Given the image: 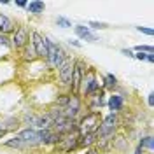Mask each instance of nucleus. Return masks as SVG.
I'll return each mask as SVG.
<instances>
[{"instance_id": "obj_1", "label": "nucleus", "mask_w": 154, "mask_h": 154, "mask_svg": "<svg viewBox=\"0 0 154 154\" xmlns=\"http://www.w3.org/2000/svg\"><path fill=\"white\" fill-rule=\"evenodd\" d=\"M46 46H48V56H46V61H48L49 68H58L63 60L67 58V53L63 51V48L56 44L54 40H51L49 37H46Z\"/></svg>"}, {"instance_id": "obj_2", "label": "nucleus", "mask_w": 154, "mask_h": 154, "mask_svg": "<svg viewBox=\"0 0 154 154\" xmlns=\"http://www.w3.org/2000/svg\"><path fill=\"white\" fill-rule=\"evenodd\" d=\"M100 123H102L100 112H88V114L82 116V119L77 123V133L88 135V133H93V131H98Z\"/></svg>"}, {"instance_id": "obj_3", "label": "nucleus", "mask_w": 154, "mask_h": 154, "mask_svg": "<svg viewBox=\"0 0 154 154\" xmlns=\"http://www.w3.org/2000/svg\"><path fill=\"white\" fill-rule=\"evenodd\" d=\"M102 86V82H98V79H96V70L95 68H88L84 77H82V81H81V88H79V93L82 96H89L96 93L98 89Z\"/></svg>"}, {"instance_id": "obj_4", "label": "nucleus", "mask_w": 154, "mask_h": 154, "mask_svg": "<svg viewBox=\"0 0 154 154\" xmlns=\"http://www.w3.org/2000/svg\"><path fill=\"white\" fill-rule=\"evenodd\" d=\"M79 149V133L74 131V135L68 133V135H63L56 144H54V151L56 152H72Z\"/></svg>"}, {"instance_id": "obj_5", "label": "nucleus", "mask_w": 154, "mask_h": 154, "mask_svg": "<svg viewBox=\"0 0 154 154\" xmlns=\"http://www.w3.org/2000/svg\"><path fill=\"white\" fill-rule=\"evenodd\" d=\"M81 109H82V100H81V96L70 93V95H68V100H67V105L63 107V116H65L67 119H74V121H75V117L79 116Z\"/></svg>"}, {"instance_id": "obj_6", "label": "nucleus", "mask_w": 154, "mask_h": 154, "mask_svg": "<svg viewBox=\"0 0 154 154\" xmlns=\"http://www.w3.org/2000/svg\"><path fill=\"white\" fill-rule=\"evenodd\" d=\"M86 65L82 60H74V72H72V82H70V89L74 95H79V88H81V81L86 74Z\"/></svg>"}, {"instance_id": "obj_7", "label": "nucleus", "mask_w": 154, "mask_h": 154, "mask_svg": "<svg viewBox=\"0 0 154 154\" xmlns=\"http://www.w3.org/2000/svg\"><path fill=\"white\" fill-rule=\"evenodd\" d=\"M72 72H74V60L67 56L65 60H63V63L58 67V77H60L61 86L70 88V82H72Z\"/></svg>"}, {"instance_id": "obj_8", "label": "nucleus", "mask_w": 154, "mask_h": 154, "mask_svg": "<svg viewBox=\"0 0 154 154\" xmlns=\"http://www.w3.org/2000/svg\"><path fill=\"white\" fill-rule=\"evenodd\" d=\"M30 42V32L25 25H21L14 30L12 33V38H11V48H16V49H23L26 44Z\"/></svg>"}, {"instance_id": "obj_9", "label": "nucleus", "mask_w": 154, "mask_h": 154, "mask_svg": "<svg viewBox=\"0 0 154 154\" xmlns=\"http://www.w3.org/2000/svg\"><path fill=\"white\" fill-rule=\"evenodd\" d=\"M32 46H33V49H35V54H37V58H42V60H46V56H48V46H46V37H42L38 32H32Z\"/></svg>"}, {"instance_id": "obj_10", "label": "nucleus", "mask_w": 154, "mask_h": 154, "mask_svg": "<svg viewBox=\"0 0 154 154\" xmlns=\"http://www.w3.org/2000/svg\"><path fill=\"white\" fill-rule=\"evenodd\" d=\"M103 105H105V89L103 88H100L96 93L88 96V109H89V112H98Z\"/></svg>"}, {"instance_id": "obj_11", "label": "nucleus", "mask_w": 154, "mask_h": 154, "mask_svg": "<svg viewBox=\"0 0 154 154\" xmlns=\"http://www.w3.org/2000/svg\"><path fill=\"white\" fill-rule=\"evenodd\" d=\"M105 103H107V107L110 109V114H117V112L123 109V105H125V98L121 95H110Z\"/></svg>"}, {"instance_id": "obj_12", "label": "nucleus", "mask_w": 154, "mask_h": 154, "mask_svg": "<svg viewBox=\"0 0 154 154\" xmlns=\"http://www.w3.org/2000/svg\"><path fill=\"white\" fill-rule=\"evenodd\" d=\"M74 32H75L77 37L82 38V40H88V42H98V37H96V35H95V33H93L89 28H88V26L77 25L75 28H74Z\"/></svg>"}, {"instance_id": "obj_13", "label": "nucleus", "mask_w": 154, "mask_h": 154, "mask_svg": "<svg viewBox=\"0 0 154 154\" xmlns=\"http://www.w3.org/2000/svg\"><path fill=\"white\" fill-rule=\"evenodd\" d=\"M14 30H16V26H14V21L11 18H7L5 14H2L0 12V35H7V33H14Z\"/></svg>"}, {"instance_id": "obj_14", "label": "nucleus", "mask_w": 154, "mask_h": 154, "mask_svg": "<svg viewBox=\"0 0 154 154\" xmlns=\"http://www.w3.org/2000/svg\"><path fill=\"white\" fill-rule=\"evenodd\" d=\"M98 142V131L88 135H79V147H91Z\"/></svg>"}, {"instance_id": "obj_15", "label": "nucleus", "mask_w": 154, "mask_h": 154, "mask_svg": "<svg viewBox=\"0 0 154 154\" xmlns=\"http://www.w3.org/2000/svg\"><path fill=\"white\" fill-rule=\"evenodd\" d=\"M26 11H28L30 14H33V16H40L46 11V4L40 2V0H32V2H28V5H26Z\"/></svg>"}, {"instance_id": "obj_16", "label": "nucleus", "mask_w": 154, "mask_h": 154, "mask_svg": "<svg viewBox=\"0 0 154 154\" xmlns=\"http://www.w3.org/2000/svg\"><path fill=\"white\" fill-rule=\"evenodd\" d=\"M21 58H23V60H26V61H32V60H35V58H37L35 49H33V46H32V42H28L25 48L21 49Z\"/></svg>"}, {"instance_id": "obj_17", "label": "nucleus", "mask_w": 154, "mask_h": 154, "mask_svg": "<svg viewBox=\"0 0 154 154\" xmlns=\"http://www.w3.org/2000/svg\"><path fill=\"white\" fill-rule=\"evenodd\" d=\"M2 125L4 126H0V128H4V130H7V131H12V130H18V126L21 125V119H18V117H9V119H5Z\"/></svg>"}, {"instance_id": "obj_18", "label": "nucleus", "mask_w": 154, "mask_h": 154, "mask_svg": "<svg viewBox=\"0 0 154 154\" xmlns=\"http://www.w3.org/2000/svg\"><path fill=\"white\" fill-rule=\"evenodd\" d=\"M117 88V77L114 74H105L103 77V89H114Z\"/></svg>"}, {"instance_id": "obj_19", "label": "nucleus", "mask_w": 154, "mask_h": 154, "mask_svg": "<svg viewBox=\"0 0 154 154\" xmlns=\"http://www.w3.org/2000/svg\"><path fill=\"white\" fill-rule=\"evenodd\" d=\"M4 145H5V147H12V149H28L26 144H25L23 140H19L16 135H14V138H11V140H7V142H4Z\"/></svg>"}, {"instance_id": "obj_20", "label": "nucleus", "mask_w": 154, "mask_h": 154, "mask_svg": "<svg viewBox=\"0 0 154 154\" xmlns=\"http://www.w3.org/2000/svg\"><path fill=\"white\" fill-rule=\"evenodd\" d=\"M138 149H147V151H152V137H144L138 144Z\"/></svg>"}, {"instance_id": "obj_21", "label": "nucleus", "mask_w": 154, "mask_h": 154, "mask_svg": "<svg viewBox=\"0 0 154 154\" xmlns=\"http://www.w3.org/2000/svg\"><path fill=\"white\" fill-rule=\"evenodd\" d=\"M135 51L137 53H144V54H154V48L152 46H135Z\"/></svg>"}, {"instance_id": "obj_22", "label": "nucleus", "mask_w": 154, "mask_h": 154, "mask_svg": "<svg viewBox=\"0 0 154 154\" xmlns=\"http://www.w3.org/2000/svg\"><path fill=\"white\" fill-rule=\"evenodd\" d=\"M56 25H58V26H61V28H70V26H72L70 19L63 18V16H58V18H56Z\"/></svg>"}, {"instance_id": "obj_23", "label": "nucleus", "mask_w": 154, "mask_h": 154, "mask_svg": "<svg viewBox=\"0 0 154 154\" xmlns=\"http://www.w3.org/2000/svg\"><path fill=\"white\" fill-rule=\"evenodd\" d=\"M89 26L93 30H103V28H109L107 23H100V21H89Z\"/></svg>"}, {"instance_id": "obj_24", "label": "nucleus", "mask_w": 154, "mask_h": 154, "mask_svg": "<svg viewBox=\"0 0 154 154\" xmlns=\"http://www.w3.org/2000/svg\"><path fill=\"white\" fill-rule=\"evenodd\" d=\"M0 46L11 49V42H9V37L7 35H0Z\"/></svg>"}, {"instance_id": "obj_25", "label": "nucleus", "mask_w": 154, "mask_h": 154, "mask_svg": "<svg viewBox=\"0 0 154 154\" xmlns=\"http://www.w3.org/2000/svg\"><path fill=\"white\" fill-rule=\"evenodd\" d=\"M137 32H140V33H145V35H152V33H154L152 28H142V26H137Z\"/></svg>"}, {"instance_id": "obj_26", "label": "nucleus", "mask_w": 154, "mask_h": 154, "mask_svg": "<svg viewBox=\"0 0 154 154\" xmlns=\"http://www.w3.org/2000/svg\"><path fill=\"white\" fill-rule=\"evenodd\" d=\"M133 58H137V60H140V61H145L147 60V54H144V53H137Z\"/></svg>"}, {"instance_id": "obj_27", "label": "nucleus", "mask_w": 154, "mask_h": 154, "mask_svg": "<svg viewBox=\"0 0 154 154\" xmlns=\"http://www.w3.org/2000/svg\"><path fill=\"white\" fill-rule=\"evenodd\" d=\"M121 53L125 54V56H130V58H133L135 54H133V51L131 49H121Z\"/></svg>"}, {"instance_id": "obj_28", "label": "nucleus", "mask_w": 154, "mask_h": 154, "mask_svg": "<svg viewBox=\"0 0 154 154\" xmlns=\"http://www.w3.org/2000/svg\"><path fill=\"white\" fill-rule=\"evenodd\" d=\"M147 103H149V107L154 105V95L152 93H149V98H147Z\"/></svg>"}, {"instance_id": "obj_29", "label": "nucleus", "mask_w": 154, "mask_h": 154, "mask_svg": "<svg viewBox=\"0 0 154 154\" xmlns=\"http://www.w3.org/2000/svg\"><path fill=\"white\" fill-rule=\"evenodd\" d=\"M16 5H18V7H25V9H26L28 2H23V0H19V2H16Z\"/></svg>"}, {"instance_id": "obj_30", "label": "nucleus", "mask_w": 154, "mask_h": 154, "mask_svg": "<svg viewBox=\"0 0 154 154\" xmlns=\"http://www.w3.org/2000/svg\"><path fill=\"white\" fill-rule=\"evenodd\" d=\"M68 44H72V46H75V48H81V44H79V42H77V40H72V38H70V40H68Z\"/></svg>"}, {"instance_id": "obj_31", "label": "nucleus", "mask_w": 154, "mask_h": 154, "mask_svg": "<svg viewBox=\"0 0 154 154\" xmlns=\"http://www.w3.org/2000/svg\"><path fill=\"white\" fill-rule=\"evenodd\" d=\"M7 133H9L7 130H4V128H0V138H4V137H5Z\"/></svg>"}, {"instance_id": "obj_32", "label": "nucleus", "mask_w": 154, "mask_h": 154, "mask_svg": "<svg viewBox=\"0 0 154 154\" xmlns=\"http://www.w3.org/2000/svg\"><path fill=\"white\" fill-rule=\"evenodd\" d=\"M145 61H149V63H154V54H147V60Z\"/></svg>"}, {"instance_id": "obj_33", "label": "nucleus", "mask_w": 154, "mask_h": 154, "mask_svg": "<svg viewBox=\"0 0 154 154\" xmlns=\"http://www.w3.org/2000/svg\"><path fill=\"white\" fill-rule=\"evenodd\" d=\"M133 154H140V149H137V151H135Z\"/></svg>"}]
</instances>
